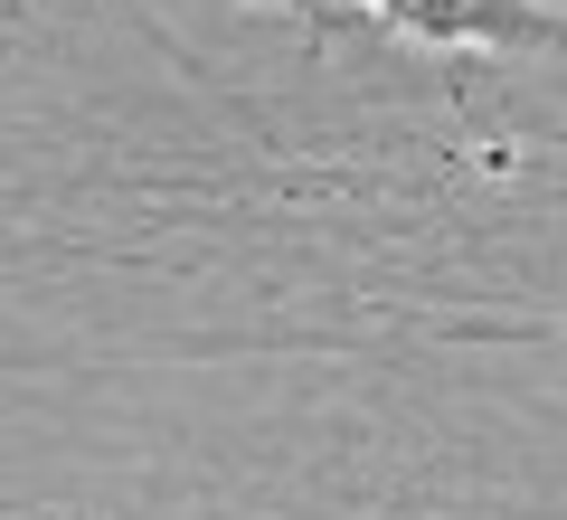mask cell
Returning <instances> with one entry per match:
<instances>
[{
	"label": "cell",
	"mask_w": 567,
	"mask_h": 520,
	"mask_svg": "<svg viewBox=\"0 0 567 520\" xmlns=\"http://www.w3.org/2000/svg\"><path fill=\"white\" fill-rule=\"evenodd\" d=\"M369 10L379 29L416 48H502V58H567V10L558 0H331Z\"/></svg>",
	"instance_id": "6da1fadb"
}]
</instances>
